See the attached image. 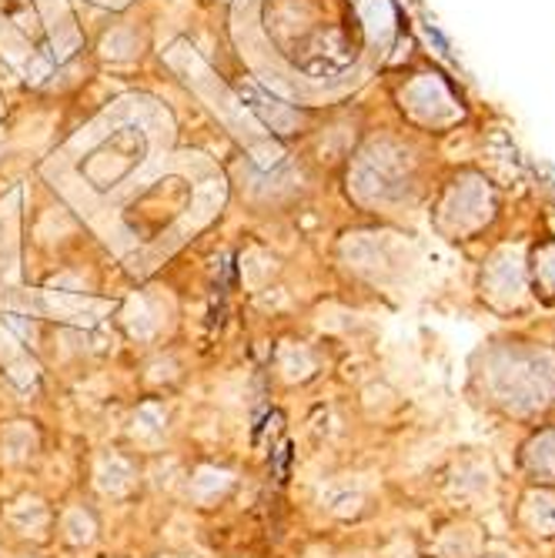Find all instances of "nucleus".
<instances>
[{
  "label": "nucleus",
  "mask_w": 555,
  "mask_h": 558,
  "mask_svg": "<svg viewBox=\"0 0 555 558\" xmlns=\"http://www.w3.org/2000/svg\"><path fill=\"white\" fill-rule=\"evenodd\" d=\"M359 17L369 31V37L385 47L395 34V11L388 0H359Z\"/></svg>",
  "instance_id": "15"
},
{
  "label": "nucleus",
  "mask_w": 555,
  "mask_h": 558,
  "mask_svg": "<svg viewBox=\"0 0 555 558\" xmlns=\"http://www.w3.org/2000/svg\"><path fill=\"white\" fill-rule=\"evenodd\" d=\"M495 215V194L482 174H462L445 191L435 225L448 238H469L482 231Z\"/></svg>",
  "instance_id": "3"
},
{
  "label": "nucleus",
  "mask_w": 555,
  "mask_h": 558,
  "mask_svg": "<svg viewBox=\"0 0 555 558\" xmlns=\"http://www.w3.org/2000/svg\"><path fill=\"white\" fill-rule=\"evenodd\" d=\"M278 368L285 372L288 381H301L315 372V354L305 344H285L278 351Z\"/></svg>",
  "instance_id": "19"
},
{
  "label": "nucleus",
  "mask_w": 555,
  "mask_h": 558,
  "mask_svg": "<svg viewBox=\"0 0 555 558\" xmlns=\"http://www.w3.org/2000/svg\"><path fill=\"white\" fill-rule=\"evenodd\" d=\"M61 532H64V538H68V542L84 545V542H91V538H94L97 525H94V519H91L84 509H71V512L61 519Z\"/></svg>",
  "instance_id": "20"
},
{
  "label": "nucleus",
  "mask_w": 555,
  "mask_h": 558,
  "mask_svg": "<svg viewBox=\"0 0 555 558\" xmlns=\"http://www.w3.org/2000/svg\"><path fill=\"white\" fill-rule=\"evenodd\" d=\"M34 448H37V438H34L31 425H24V422H14V425H8L4 432H0V451H4L8 462L31 459Z\"/></svg>",
  "instance_id": "18"
},
{
  "label": "nucleus",
  "mask_w": 555,
  "mask_h": 558,
  "mask_svg": "<svg viewBox=\"0 0 555 558\" xmlns=\"http://www.w3.org/2000/svg\"><path fill=\"white\" fill-rule=\"evenodd\" d=\"M522 465L539 482H555V428L532 435L522 448Z\"/></svg>",
  "instance_id": "10"
},
{
  "label": "nucleus",
  "mask_w": 555,
  "mask_h": 558,
  "mask_svg": "<svg viewBox=\"0 0 555 558\" xmlns=\"http://www.w3.org/2000/svg\"><path fill=\"white\" fill-rule=\"evenodd\" d=\"M401 108L409 111L412 121L425 128H448L462 118L459 100L451 97L445 81L438 74H422L415 77L406 90H401Z\"/></svg>",
  "instance_id": "5"
},
{
  "label": "nucleus",
  "mask_w": 555,
  "mask_h": 558,
  "mask_svg": "<svg viewBox=\"0 0 555 558\" xmlns=\"http://www.w3.org/2000/svg\"><path fill=\"white\" fill-rule=\"evenodd\" d=\"M231 485H234V475H231V472H225V469H218V465H201V469L191 475V482H188V495H191L197 505H212V501H218L221 495H228Z\"/></svg>",
  "instance_id": "12"
},
{
  "label": "nucleus",
  "mask_w": 555,
  "mask_h": 558,
  "mask_svg": "<svg viewBox=\"0 0 555 558\" xmlns=\"http://www.w3.org/2000/svg\"><path fill=\"white\" fill-rule=\"evenodd\" d=\"M482 294L492 308L516 312L526 304L529 294V262L519 244L498 247L482 268Z\"/></svg>",
  "instance_id": "4"
},
{
  "label": "nucleus",
  "mask_w": 555,
  "mask_h": 558,
  "mask_svg": "<svg viewBox=\"0 0 555 558\" xmlns=\"http://www.w3.org/2000/svg\"><path fill=\"white\" fill-rule=\"evenodd\" d=\"M8 522L21 532V535H44L47 532V525H50V512H47V505L40 501V498H31V495H24V498H17L11 509H8Z\"/></svg>",
  "instance_id": "14"
},
{
  "label": "nucleus",
  "mask_w": 555,
  "mask_h": 558,
  "mask_svg": "<svg viewBox=\"0 0 555 558\" xmlns=\"http://www.w3.org/2000/svg\"><path fill=\"white\" fill-rule=\"evenodd\" d=\"M0 558H4V555H0Z\"/></svg>",
  "instance_id": "23"
},
{
  "label": "nucleus",
  "mask_w": 555,
  "mask_h": 558,
  "mask_svg": "<svg viewBox=\"0 0 555 558\" xmlns=\"http://www.w3.org/2000/svg\"><path fill=\"white\" fill-rule=\"evenodd\" d=\"M137 482V469L131 459H124V454L118 451H108V454H100L97 465H94V485L111 495V498H121L134 488Z\"/></svg>",
  "instance_id": "8"
},
{
  "label": "nucleus",
  "mask_w": 555,
  "mask_h": 558,
  "mask_svg": "<svg viewBox=\"0 0 555 558\" xmlns=\"http://www.w3.org/2000/svg\"><path fill=\"white\" fill-rule=\"evenodd\" d=\"M438 558H479L482 555V532L479 525L459 522V525H448L438 542H435Z\"/></svg>",
  "instance_id": "11"
},
{
  "label": "nucleus",
  "mask_w": 555,
  "mask_h": 558,
  "mask_svg": "<svg viewBox=\"0 0 555 558\" xmlns=\"http://www.w3.org/2000/svg\"><path fill=\"white\" fill-rule=\"evenodd\" d=\"M369 498V488L362 478H351V475H341V478H331L322 485L318 492V501H322V509L338 515V519H351V515H359L362 512V505Z\"/></svg>",
  "instance_id": "6"
},
{
  "label": "nucleus",
  "mask_w": 555,
  "mask_h": 558,
  "mask_svg": "<svg viewBox=\"0 0 555 558\" xmlns=\"http://www.w3.org/2000/svg\"><path fill=\"white\" fill-rule=\"evenodd\" d=\"M479 558H516V551H506V548H492V551H482Z\"/></svg>",
  "instance_id": "22"
},
{
  "label": "nucleus",
  "mask_w": 555,
  "mask_h": 558,
  "mask_svg": "<svg viewBox=\"0 0 555 558\" xmlns=\"http://www.w3.org/2000/svg\"><path fill=\"white\" fill-rule=\"evenodd\" d=\"M492 485H495L492 462H488V459H479V454L456 462V469H451V475H448V492H451V495H459V498L485 495Z\"/></svg>",
  "instance_id": "9"
},
{
  "label": "nucleus",
  "mask_w": 555,
  "mask_h": 558,
  "mask_svg": "<svg viewBox=\"0 0 555 558\" xmlns=\"http://www.w3.org/2000/svg\"><path fill=\"white\" fill-rule=\"evenodd\" d=\"M131 435L141 445H158L168 435V412L158 401H144L141 409L131 415Z\"/></svg>",
  "instance_id": "13"
},
{
  "label": "nucleus",
  "mask_w": 555,
  "mask_h": 558,
  "mask_svg": "<svg viewBox=\"0 0 555 558\" xmlns=\"http://www.w3.org/2000/svg\"><path fill=\"white\" fill-rule=\"evenodd\" d=\"M479 388L495 409L529 418L555 409V351L545 344H495L479 362Z\"/></svg>",
  "instance_id": "1"
},
{
  "label": "nucleus",
  "mask_w": 555,
  "mask_h": 558,
  "mask_svg": "<svg viewBox=\"0 0 555 558\" xmlns=\"http://www.w3.org/2000/svg\"><path fill=\"white\" fill-rule=\"evenodd\" d=\"M529 278L542 291V298H555V241H545L535 247L529 262Z\"/></svg>",
  "instance_id": "17"
},
{
  "label": "nucleus",
  "mask_w": 555,
  "mask_h": 558,
  "mask_svg": "<svg viewBox=\"0 0 555 558\" xmlns=\"http://www.w3.org/2000/svg\"><path fill=\"white\" fill-rule=\"evenodd\" d=\"M244 100H248V105L251 108H258L262 114H265V121L275 128V131H291L294 128V121H298V114L294 111H288L285 105H278V100L275 97H268L262 87H255V84H244Z\"/></svg>",
  "instance_id": "16"
},
{
  "label": "nucleus",
  "mask_w": 555,
  "mask_h": 558,
  "mask_svg": "<svg viewBox=\"0 0 555 558\" xmlns=\"http://www.w3.org/2000/svg\"><path fill=\"white\" fill-rule=\"evenodd\" d=\"M128 328H131V335L134 338H141V341H147V338H155L158 335V318L147 312V304L144 301H131V308H128Z\"/></svg>",
  "instance_id": "21"
},
{
  "label": "nucleus",
  "mask_w": 555,
  "mask_h": 558,
  "mask_svg": "<svg viewBox=\"0 0 555 558\" xmlns=\"http://www.w3.org/2000/svg\"><path fill=\"white\" fill-rule=\"evenodd\" d=\"M519 519L532 538H555V488H529L519 505Z\"/></svg>",
  "instance_id": "7"
},
{
  "label": "nucleus",
  "mask_w": 555,
  "mask_h": 558,
  "mask_svg": "<svg viewBox=\"0 0 555 558\" xmlns=\"http://www.w3.org/2000/svg\"><path fill=\"white\" fill-rule=\"evenodd\" d=\"M415 187V165L398 141H372L351 171V191L362 205H395Z\"/></svg>",
  "instance_id": "2"
}]
</instances>
